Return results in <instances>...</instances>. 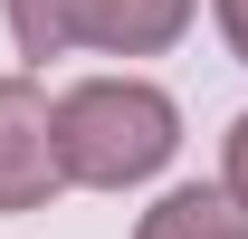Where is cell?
<instances>
[{"label": "cell", "instance_id": "277c9868", "mask_svg": "<svg viewBox=\"0 0 248 239\" xmlns=\"http://www.w3.org/2000/svg\"><path fill=\"white\" fill-rule=\"evenodd\" d=\"M134 239H248V210L229 191H210V182H191V191H162Z\"/></svg>", "mask_w": 248, "mask_h": 239}, {"label": "cell", "instance_id": "5b68a950", "mask_svg": "<svg viewBox=\"0 0 248 239\" xmlns=\"http://www.w3.org/2000/svg\"><path fill=\"white\" fill-rule=\"evenodd\" d=\"M0 10H10L19 58H67V48H86V29H95V0H0Z\"/></svg>", "mask_w": 248, "mask_h": 239}, {"label": "cell", "instance_id": "8992f818", "mask_svg": "<svg viewBox=\"0 0 248 239\" xmlns=\"http://www.w3.org/2000/svg\"><path fill=\"white\" fill-rule=\"evenodd\" d=\"M219 191H229V201L248 210V115L229 124V144H219Z\"/></svg>", "mask_w": 248, "mask_h": 239}, {"label": "cell", "instance_id": "6da1fadb", "mask_svg": "<svg viewBox=\"0 0 248 239\" xmlns=\"http://www.w3.org/2000/svg\"><path fill=\"white\" fill-rule=\"evenodd\" d=\"M48 144H58V182L86 191H134L153 182L182 144V105L143 77H86L48 105Z\"/></svg>", "mask_w": 248, "mask_h": 239}, {"label": "cell", "instance_id": "3957f363", "mask_svg": "<svg viewBox=\"0 0 248 239\" xmlns=\"http://www.w3.org/2000/svg\"><path fill=\"white\" fill-rule=\"evenodd\" d=\"M191 10H201V0H95L86 48H105V58H162V48L191 29Z\"/></svg>", "mask_w": 248, "mask_h": 239}, {"label": "cell", "instance_id": "52a82bcc", "mask_svg": "<svg viewBox=\"0 0 248 239\" xmlns=\"http://www.w3.org/2000/svg\"><path fill=\"white\" fill-rule=\"evenodd\" d=\"M219 38H229V58L248 67V0H219Z\"/></svg>", "mask_w": 248, "mask_h": 239}, {"label": "cell", "instance_id": "7a4b0ae2", "mask_svg": "<svg viewBox=\"0 0 248 239\" xmlns=\"http://www.w3.org/2000/svg\"><path fill=\"white\" fill-rule=\"evenodd\" d=\"M58 191V144H48V96L29 77H0V210H38Z\"/></svg>", "mask_w": 248, "mask_h": 239}]
</instances>
